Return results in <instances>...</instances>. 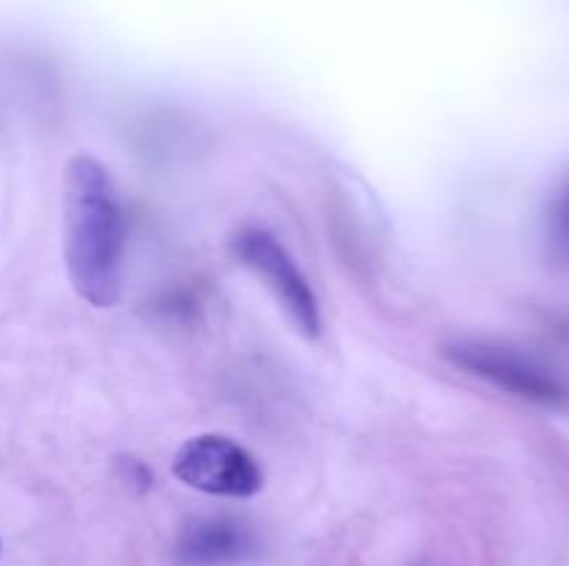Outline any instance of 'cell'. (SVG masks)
<instances>
[{
	"instance_id": "cell-1",
	"label": "cell",
	"mask_w": 569,
	"mask_h": 566,
	"mask_svg": "<svg viewBox=\"0 0 569 566\" xmlns=\"http://www.w3.org/2000/svg\"><path fill=\"white\" fill-rule=\"evenodd\" d=\"M126 211L109 170L87 153L64 172V259L70 283L94 309H111L122 292Z\"/></svg>"
},
{
	"instance_id": "cell-2",
	"label": "cell",
	"mask_w": 569,
	"mask_h": 566,
	"mask_svg": "<svg viewBox=\"0 0 569 566\" xmlns=\"http://www.w3.org/2000/svg\"><path fill=\"white\" fill-rule=\"evenodd\" d=\"M233 259L248 266L267 286V292L287 311L289 322L298 327L300 336H320V303L311 289L309 277L300 272L289 250L264 228H244L231 239Z\"/></svg>"
},
{
	"instance_id": "cell-3",
	"label": "cell",
	"mask_w": 569,
	"mask_h": 566,
	"mask_svg": "<svg viewBox=\"0 0 569 566\" xmlns=\"http://www.w3.org/2000/svg\"><path fill=\"white\" fill-rule=\"evenodd\" d=\"M445 353L459 370L470 372L515 397L542 405H561L569 400V383L559 372L515 347L481 342V338H465V342L448 344Z\"/></svg>"
},
{
	"instance_id": "cell-4",
	"label": "cell",
	"mask_w": 569,
	"mask_h": 566,
	"mask_svg": "<svg viewBox=\"0 0 569 566\" xmlns=\"http://www.w3.org/2000/svg\"><path fill=\"white\" fill-rule=\"evenodd\" d=\"M172 475L194 492L231 499H248L264 486L259 461L220 433L187 438L172 458Z\"/></svg>"
},
{
	"instance_id": "cell-5",
	"label": "cell",
	"mask_w": 569,
	"mask_h": 566,
	"mask_svg": "<svg viewBox=\"0 0 569 566\" xmlns=\"http://www.w3.org/2000/svg\"><path fill=\"white\" fill-rule=\"evenodd\" d=\"M253 533L242 522L198 519L181 533L176 558L181 566H231L253 553Z\"/></svg>"
},
{
	"instance_id": "cell-6",
	"label": "cell",
	"mask_w": 569,
	"mask_h": 566,
	"mask_svg": "<svg viewBox=\"0 0 569 566\" xmlns=\"http://www.w3.org/2000/svg\"><path fill=\"white\" fill-rule=\"evenodd\" d=\"M548 253L556 264L569 266V178L553 194L548 209Z\"/></svg>"
}]
</instances>
